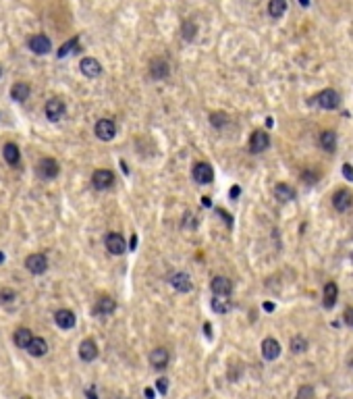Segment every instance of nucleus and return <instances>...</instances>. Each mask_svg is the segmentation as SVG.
Here are the masks:
<instances>
[{"label":"nucleus","instance_id":"obj_1","mask_svg":"<svg viewBox=\"0 0 353 399\" xmlns=\"http://www.w3.org/2000/svg\"><path fill=\"white\" fill-rule=\"evenodd\" d=\"M96 137L98 140H102V142H110L112 137L117 135V125H115V121H110V119H100L96 123Z\"/></svg>","mask_w":353,"mask_h":399},{"label":"nucleus","instance_id":"obj_2","mask_svg":"<svg viewBox=\"0 0 353 399\" xmlns=\"http://www.w3.org/2000/svg\"><path fill=\"white\" fill-rule=\"evenodd\" d=\"M104 243H106V250L110 252V254H115V256H121L125 250H127V243H125V237L121 235V233H108L106 235V239H104Z\"/></svg>","mask_w":353,"mask_h":399},{"label":"nucleus","instance_id":"obj_3","mask_svg":"<svg viewBox=\"0 0 353 399\" xmlns=\"http://www.w3.org/2000/svg\"><path fill=\"white\" fill-rule=\"evenodd\" d=\"M92 183H94L96 189H108V187H112V183H115V173L108 171V169H98L92 175Z\"/></svg>","mask_w":353,"mask_h":399},{"label":"nucleus","instance_id":"obj_4","mask_svg":"<svg viewBox=\"0 0 353 399\" xmlns=\"http://www.w3.org/2000/svg\"><path fill=\"white\" fill-rule=\"evenodd\" d=\"M191 175H193L195 181L202 183V185L212 183V179H214V171H212V167L208 162H197L193 167V171H191Z\"/></svg>","mask_w":353,"mask_h":399},{"label":"nucleus","instance_id":"obj_5","mask_svg":"<svg viewBox=\"0 0 353 399\" xmlns=\"http://www.w3.org/2000/svg\"><path fill=\"white\" fill-rule=\"evenodd\" d=\"M25 266L34 274H44L46 268H48V258L44 254H32V256H27Z\"/></svg>","mask_w":353,"mask_h":399},{"label":"nucleus","instance_id":"obj_6","mask_svg":"<svg viewBox=\"0 0 353 399\" xmlns=\"http://www.w3.org/2000/svg\"><path fill=\"white\" fill-rule=\"evenodd\" d=\"M270 146V137H268V133L266 131H253L251 133V137H249V150L253 154H260V152H264V150Z\"/></svg>","mask_w":353,"mask_h":399},{"label":"nucleus","instance_id":"obj_7","mask_svg":"<svg viewBox=\"0 0 353 399\" xmlns=\"http://www.w3.org/2000/svg\"><path fill=\"white\" fill-rule=\"evenodd\" d=\"M30 50L36 52V54H48L52 50V42L50 38L44 36V34H36L30 38Z\"/></svg>","mask_w":353,"mask_h":399},{"label":"nucleus","instance_id":"obj_8","mask_svg":"<svg viewBox=\"0 0 353 399\" xmlns=\"http://www.w3.org/2000/svg\"><path fill=\"white\" fill-rule=\"evenodd\" d=\"M278 355H280V343L276 339H272V337H266L262 341V357L268 360V362H272V360H276Z\"/></svg>","mask_w":353,"mask_h":399},{"label":"nucleus","instance_id":"obj_9","mask_svg":"<svg viewBox=\"0 0 353 399\" xmlns=\"http://www.w3.org/2000/svg\"><path fill=\"white\" fill-rule=\"evenodd\" d=\"M168 73H171V67L164 59H152L150 61V77L152 79H166Z\"/></svg>","mask_w":353,"mask_h":399},{"label":"nucleus","instance_id":"obj_10","mask_svg":"<svg viewBox=\"0 0 353 399\" xmlns=\"http://www.w3.org/2000/svg\"><path fill=\"white\" fill-rule=\"evenodd\" d=\"M316 100L322 108H326V111H334V108L338 106V102H341V98H338V94L334 90H322Z\"/></svg>","mask_w":353,"mask_h":399},{"label":"nucleus","instance_id":"obj_11","mask_svg":"<svg viewBox=\"0 0 353 399\" xmlns=\"http://www.w3.org/2000/svg\"><path fill=\"white\" fill-rule=\"evenodd\" d=\"M79 69H81V73L86 75V77H90V79H94V77H98L102 73V65L98 63L94 57H86L81 63H79Z\"/></svg>","mask_w":353,"mask_h":399},{"label":"nucleus","instance_id":"obj_12","mask_svg":"<svg viewBox=\"0 0 353 399\" xmlns=\"http://www.w3.org/2000/svg\"><path fill=\"white\" fill-rule=\"evenodd\" d=\"M212 293L214 295H220V297H227V295H231V291H233V283H231V279H227V277H214L212 279Z\"/></svg>","mask_w":353,"mask_h":399},{"label":"nucleus","instance_id":"obj_13","mask_svg":"<svg viewBox=\"0 0 353 399\" xmlns=\"http://www.w3.org/2000/svg\"><path fill=\"white\" fill-rule=\"evenodd\" d=\"M65 102L63 100H59V98H52V100H48L46 102V106H44V113H46V117L50 119V121H59L63 115H65Z\"/></svg>","mask_w":353,"mask_h":399},{"label":"nucleus","instance_id":"obj_14","mask_svg":"<svg viewBox=\"0 0 353 399\" xmlns=\"http://www.w3.org/2000/svg\"><path fill=\"white\" fill-rule=\"evenodd\" d=\"M168 283H171L177 291H181V293H189L191 289H193V283H191V279L187 277L185 272H175L171 279H168Z\"/></svg>","mask_w":353,"mask_h":399},{"label":"nucleus","instance_id":"obj_15","mask_svg":"<svg viewBox=\"0 0 353 399\" xmlns=\"http://www.w3.org/2000/svg\"><path fill=\"white\" fill-rule=\"evenodd\" d=\"M168 360H171V355H168V349H164V347H156V349H152V353H150V364L156 370L166 368Z\"/></svg>","mask_w":353,"mask_h":399},{"label":"nucleus","instance_id":"obj_16","mask_svg":"<svg viewBox=\"0 0 353 399\" xmlns=\"http://www.w3.org/2000/svg\"><path fill=\"white\" fill-rule=\"evenodd\" d=\"M79 357H81L83 362H94L96 357H98V345H96L92 339L81 341V345H79Z\"/></svg>","mask_w":353,"mask_h":399},{"label":"nucleus","instance_id":"obj_17","mask_svg":"<svg viewBox=\"0 0 353 399\" xmlns=\"http://www.w3.org/2000/svg\"><path fill=\"white\" fill-rule=\"evenodd\" d=\"M115 310H117V301L112 299V297H108V295L100 297V299L96 301V306H94V312L98 316H108V314H112Z\"/></svg>","mask_w":353,"mask_h":399},{"label":"nucleus","instance_id":"obj_18","mask_svg":"<svg viewBox=\"0 0 353 399\" xmlns=\"http://www.w3.org/2000/svg\"><path fill=\"white\" fill-rule=\"evenodd\" d=\"M332 206H334L336 212H345L351 206V194L347 189H338L336 194L332 196Z\"/></svg>","mask_w":353,"mask_h":399},{"label":"nucleus","instance_id":"obj_19","mask_svg":"<svg viewBox=\"0 0 353 399\" xmlns=\"http://www.w3.org/2000/svg\"><path fill=\"white\" fill-rule=\"evenodd\" d=\"M54 322L59 324L61 328H65V331H69V328L75 326V314L71 310H59L54 314Z\"/></svg>","mask_w":353,"mask_h":399},{"label":"nucleus","instance_id":"obj_20","mask_svg":"<svg viewBox=\"0 0 353 399\" xmlns=\"http://www.w3.org/2000/svg\"><path fill=\"white\" fill-rule=\"evenodd\" d=\"M40 175L44 179H54L56 175H59V162H56L54 158H44L40 162Z\"/></svg>","mask_w":353,"mask_h":399},{"label":"nucleus","instance_id":"obj_21","mask_svg":"<svg viewBox=\"0 0 353 399\" xmlns=\"http://www.w3.org/2000/svg\"><path fill=\"white\" fill-rule=\"evenodd\" d=\"M336 295H338V287H336V283H326L324 285V308L326 310H330V308H334V304H336Z\"/></svg>","mask_w":353,"mask_h":399},{"label":"nucleus","instance_id":"obj_22","mask_svg":"<svg viewBox=\"0 0 353 399\" xmlns=\"http://www.w3.org/2000/svg\"><path fill=\"white\" fill-rule=\"evenodd\" d=\"M46 351H48V343L42 339V337H34L32 339V343L27 345V353H32L34 357H42V355H46Z\"/></svg>","mask_w":353,"mask_h":399},{"label":"nucleus","instance_id":"obj_23","mask_svg":"<svg viewBox=\"0 0 353 399\" xmlns=\"http://www.w3.org/2000/svg\"><path fill=\"white\" fill-rule=\"evenodd\" d=\"M30 84H23V81H19V84H15L11 88V98L13 100H17V102H23V100H27L30 98Z\"/></svg>","mask_w":353,"mask_h":399},{"label":"nucleus","instance_id":"obj_24","mask_svg":"<svg viewBox=\"0 0 353 399\" xmlns=\"http://www.w3.org/2000/svg\"><path fill=\"white\" fill-rule=\"evenodd\" d=\"M274 196L280 202H291V200H295V189L291 185H287V183H278L274 187Z\"/></svg>","mask_w":353,"mask_h":399},{"label":"nucleus","instance_id":"obj_25","mask_svg":"<svg viewBox=\"0 0 353 399\" xmlns=\"http://www.w3.org/2000/svg\"><path fill=\"white\" fill-rule=\"evenodd\" d=\"M3 154H5V160L11 164V167H15V164H19V160H21V152L15 144H7Z\"/></svg>","mask_w":353,"mask_h":399},{"label":"nucleus","instance_id":"obj_26","mask_svg":"<svg viewBox=\"0 0 353 399\" xmlns=\"http://www.w3.org/2000/svg\"><path fill=\"white\" fill-rule=\"evenodd\" d=\"M285 11H287V0H270L268 3V15L274 19L285 15Z\"/></svg>","mask_w":353,"mask_h":399},{"label":"nucleus","instance_id":"obj_27","mask_svg":"<svg viewBox=\"0 0 353 399\" xmlns=\"http://www.w3.org/2000/svg\"><path fill=\"white\" fill-rule=\"evenodd\" d=\"M320 146L326 150V152H332L334 146H336V133L330 131V129L322 131V133H320Z\"/></svg>","mask_w":353,"mask_h":399},{"label":"nucleus","instance_id":"obj_28","mask_svg":"<svg viewBox=\"0 0 353 399\" xmlns=\"http://www.w3.org/2000/svg\"><path fill=\"white\" fill-rule=\"evenodd\" d=\"M32 339H34V335H32L30 328H17V331H15V343H17V347L27 349V345L32 343Z\"/></svg>","mask_w":353,"mask_h":399},{"label":"nucleus","instance_id":"obj_29","mask_svg":"<svg viewBox=\"0 0 353 399\" xmlns=\"http://www.w3.org/2000/svg\"><path fill=\"white\" fill-rule=\"evenodd\" d=\"M233 308V304L227 299V297H220V295H216L214 299H212V310L214 312H218V314H227L229 310Z\"/></svg>","mask_w":353,"mask_h":399},{"label":"nucleus","instance_id":"obj_30","mask_svg":"<svg viewBox=\"0 0 353 399\" xmlns=\"http://www.w3.org/2000/svg\"><path fill=\"white\" fill-rule=\"evenodd\" d=\"M195 34H197V23H195L193 19H187L185 23H183V27H181V36H183V40H187V42H191V40L195 38Z\"/></svg>","mask_w":353,"mask_h":399},{"label":"nucleus","instance_id":"obj_31","mask_svg":"<svg viewBox=\"0 0 353 399\" xmlns=\"http://www.w3.org/2000/svg\"><path fill=\"white\" fill-rule=\"evenodd\" d=\"M229 115L227 113H212L210 115V123H212V127H216V129H222L224 125H229Z\"/></svg>","mask_w":353,"mask_h":399},{"label":"nucleus","instance_id":"obj_32","mask_svg":"<svg viewBox=\"0 0 353 399\" xmlns=\"http://www.w3.org/2000/svg\"><path fill=\"white\" fill-rule=\"evenodd\" d=\"M291 351H293V353H303V351H307V339L301 337V335H295V337L291 339Z\"/></svg>","mask_w":353,"mask_h":399},{"label":"nucleus","instance_id":"obj_33","mask_svg":"<svg viewBox=\"0 0 353 399\" xmlns=\"http://www.w3.org/2000/svg\"><path fill=\"white\" fill-rule=\"evenodd\" d=\"M77 44H79V38H71V40H69V42H67V44H63V46H61V50H59V52H56V54H59V59L67 57V54H69V52H73V50L77 48Z\"/></svg>","mask_w":353,"mask_h":399},{"label":"nucleus","instance_id":"obj_34","mask_svg":"<svg viewBox=\"0 0 353 399\" xmlns=\"http://www.w3.org/2000/svg\"><path fill=\"white\" fill-rule=\"evenodd\" d=\"M297 399H316V391L312 384H303V387L297 391Z\"/></svg>","mask_w":353,"mask_h":399},{"label":"nucleus","instance_id":"obj_35","mask_svg":"<svg viewBox=\"0 0 353 399\" xmlns=\"http://www.w3.org/2000/svg\"><path fill=\"white\" fill-rule=\"evenodd\" d=\"M17 295H15V291H13V289H3V291H0V301H3V304H11L13 299H15Z\"/></svg>","mask_w":353,"mask_h":399},{"label":"nucleus","instance_id":"obj_36","mask_svg":"<svg viewBox=\"0 0 353 399\" xmlns=\"http://www.w3.org/2000/svg\"><path fill=\"white\" fill-rule=\"evenodd\" d=\"M301 181H305L307 185H314V183H318V175L312 173V171H303L301 173Z\"/></svg>","mask_w":353,"mask_h":399},{"label":"nucleus","instance_id":"obj_37","mask_svg":"<svg viewBox=\"0 0 353 399\" xmlns=\"http://www.w3.org/2000/svg\"><path fill=\"white\" fill-rule=\"evenodd\" d=\"M156 387H158V391H160L162 395H166V393H168V378H158V380H156Z\"/></svg>","mask_w":353,"mask_h":399},{"label":"nucleus","instance_id":"obj_38","mask_svg":"<svg viewBox=\"0 0 353 399\" xmlns=\"http://www.w3.org/2000/svg\"><path fill=\"white\" fill-rule=\"evenodd\" d=\"M343 177L347 179V181H353V167L347 162V164H343Z\"/></svg>","mask_w":353,"mask_h":399},{"label":"nucleus","instance_id":"obj_39","mask_svg":"<svg viewBox=\"0 0 353 399\" xmlns=\"http://www.w3.org/2000/svg\"><path fill=\"white\" fill-rule=\"evenodd\" d=\"M343 318H345V324L353 328V308H347V310H345V314H343Z\"/></svg>","mask_w":353,"mask_h":399},{"label":"nucleus","instance_id":"obj_40","mask_svg":"<svg viewBox=\"0 0 353 399\" xmlns=\"http://www.w3.org/2000/svg\"><path fill=\"white\" fill-rule=\"evenodd\" d=\"M218 214H220V216L224 218V221H227V225H229V227L233 225V221H231V214H229L227 210H222V208H218Z\"/></svg>","mask_w":353,"mask_h":399},{"label":"nucleus","instance_id":"obj_41","mask_svg":"<svg viewBox=\"0 0 353 399\" xmlns=\"http://www.w3.org/2000/svg\"><path fill=\"white\" fill-rule=\"evenodd\" d=\"M144 393H146V397H148V399H154V397H156V393H154V389H150V387H148Z\"/></svg>","mask_w":353,"mask_h":399},{"label":"nucleus","instance_id":"obj_42","mask_svg":"<svg viewBox=\"0 0 353 399\" xmlns=\"http://www.w3.org/2000/svg\"><path fill=\"white\" fill-rule=\"evenodd\" d=\"M239 194H241V189H239V187H233V189H231V198H233V200H235Z\"/></svg>","mask_w":353,"mask_h":399},{"label":"nucleus","instance_id":"obj_43","mask_svg":"<svg viewBox=\"0 0 353 399\" xmlns=\"http://www.w3.org/2000/svg\"><path fill=\"white\" fill-rule=\"evenodd\" d=\"M264 310H268V312L274 310V304H270V301H266V304H264Z\"/></svg>","mask_w":353,"mask_h":399},{"label":"nucleus","instance_id":"obj_44","mask_svg":"<svg viewBox=\"0 0 353 399\" xmlns=\"http://www.w3.org/2000/svg\"><path fill=\"white\" fill-rule=\"evenodd\" d=\"M135 245H137V237L133 235V237H131V247H133V250H135Z\"/></svg>","mask_w":353,"mask_h":399},{"label":"nucleus","instance_id":"obj_45","mask_svg":"<svg viewBox=\"0 0 353 399\" xmlns=\"http://www.w3.org/2000/svg\"><path fill=\"white\" fill-rule=\"evenodd\" d=\"M88 397H90V399H98V397H96V393H94V391H92V389H90V391H88Z\"/></svg>","mask_w":353,"mask_h":399},{"label":"nucleus","instance_id":"obj_46","mask_svg":"<svg viewBox=\"0 0 353 399\" xmlns=\"http://www.w3.org/2000/svg\"><path fill=\"white\" fill-rule=\"evenodd\" d=\"M299 5H303V7H307V5H309V0H299Z\"/></svg>","mask_w":353,"mask_h":399},{"label":"nucleus","instance_id":"obj_47","mask_svg":"<svg viewBox=\"0 0 353 399\" xmlns=\"http://www.w3.org/2000/svg\"><path fill=\"white\" fill-rule=\"evenodd\" d=\"M3 262H5V254H3V252H0V264H3Z\"/></svg>","mask_w":353,"mask_h":399},{"label":"nucleus","instance_id":"obj_48","mask_svg":"<svg viewBox=\"0 0 353 399\" xmlns=\"http://www.w3.org/2000/svg\"><path fill=\"white\" fill-rule=\"evenodd\" d=\"M0 77H3V67H0Z\"/></svg>","mask_w":353,"mask_h":399},{"label":"nucleus","instance_id":"obj_49","mask_svg":"<svg viewBox=\"0 0 353 399\" xmlns=\"http://www.w3.org/2000/svg\"><path fill=\"white\" fill-rule=\"evenodd\" d=\"M21 399H32V397H21Z\"/></svg>","mask_w":353,"mask_h":399},{"label":"nucleus","instance_id":"obj_50","mask_svg":"<svg viewBox=\"0 0 353 399\" xmlns=\"http://www.w3.org/2000/svg\"><path fill=\"white\" fill-rule=\"evenodd\" d=\"M351 262H353V252H351Z\"/></svg>","mask_w":353,"mask_h":399}]
</instances>
